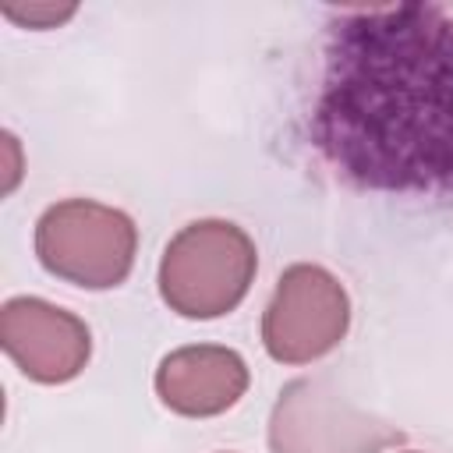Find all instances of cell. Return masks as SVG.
<instances>
[{
	"mask_svg": "<svg viewBox=\"0 0 453 453\" xmlns=\"http://www.w3.org/2000/svg\"><path fill=\"white\" fill-rule=\"evenodd\" d=\"M4 156H7L4 159V195H11L21 180V145L11 131H4Z\"/></svg>",
	"mask_w": 453,
	"mask_h": 453,
	"instance_id": "obj_9",
	"label": "cell"
},
{
	"mask_svg": "<svg viewBox=\"0 0 453 453\" xmlns=\"http://www.w3.org/2000/svg\"><path fill=\"white\" fill-rule=\"evenodd\" d=\"M134 248L138 230L131 216L92 198L57 202L35 223L39 262L74 287L106 290L124 283L134 265Z\"/></svg>",
	"mask_w": 453,
	"mask_h": 453,
	"instance_id": "obj_3",
	"label": "cell"
},
{
	"mask_svg": "<svg viewBox=\"0 0 453 453\" xmlns=\"http://www.w3.org/2000/svg\"><path fill=\"white\" fill-rule=\"evenodd\" d=\"M74 4H4V14L25 28H57L60 21L74 18Z\"/></svg>",
	"mask_w": 453,
	"mask_h": 453,
	"instance_id": "obj_8",
	"label": "cell"
},
{
	"mask_svg": "<svg viewBox=\"0 0 453 453\" xmlns=\"http://www.w3.org/2000/svg\"><path fill=\"white\" fill-rule=\"evenodd\" d=\"M350 326V297L343 283L311 262L290 265L262 315V343L280 365H308L326 357Z\"/></svg>",
	"mask_w": 453,
	"mask_h": 453,
	"instance_id": "obj_5",
	"label": "cell"
},
{
	"mask_svg": "<svg viewBox=\"0 0 453 453\" xmlns=\"http://www.w3.org/2000/svg\"><path fill=\"white\" fill-rule=\"evenodd\" d=\"M0 343L28 379L46 386L71 382L92 354L88 326L42 297H11L4 304Z\"/></svg>",
	"mask_w": 453,
	"mask_h": 453,
	"instance_id": "obj_6",
	"label": "cell"
},
{
	"mask_svg": "<svg viewBox=\"0 0 453 453\" xmlns=\"http://www.w3.org/2000/svg\"><path fill=\"white\" fill-rule=\"evenodd\" d=\"M400 442L396 425L361 411L326 379H294L269 414L273 453H382Z\"/></svg>",
	"mask_w": 453,
	"mask_h": 453,
	"instance_id": "obj_4",
	"label": "cell"
},
{
	"mask_svg": "<svg viewBox=\"0 0 453 453\" xmlns=\"http://www.w3.org/2000/svg\"><path fill=\"white\" fill-rule=\"evenodd\" d=\"M248 389V365L219 343H191L170 350L156 368L159 400L184 418H212L234 407Z\"/></svg>",
	"mask_w": 453,
	"mask_h": 453,
	"instance_id": "obj_7",
	"label": "cell"
},
{
	"mask_svg": "<svg viewBox=\"0 0 453 453\" xmlns=\"http://www.w3.org/2000/svg\"><path fill=\"white\" fill-rule=\"evenodd\" d=\"M407 453H414V449H407Z\"/></svg>",
	"mask_w": 453,
	"mask_h": 453,
	"instance_id": "obj_10",
	"label": "cell"
},
{
	"mask_svg": "<svg viewBox=\"0 0 453 453\" xmlns=\"http://www.w3.org/2000/svg\"><path fill=\"white\" fill-rule=\"evenodd\" d=\"M255 269V244L237 223L195 219L159 258V294L184 319H219L244 301Z\"/></svg>",
	"mask_w": 453,
	"mask_h": 453,
	"instance_id": "obj_2",
	"label": "cell"
},
{
	"mask_svg": "<svg viewBox=\"0 0 453 453\" xmlns=\"http://www.w3.org/2000/svg\"><path fill=\"white\" fill-rule=\"evenodd\" d=\"M311 142L354 188L453 191V4L333 14Z\"/></svg>",
	"mask_w": 453,
	"mask_h": 453,
	"instance_id": "obj_1",
	"label": "cell"
}]
</instances>
